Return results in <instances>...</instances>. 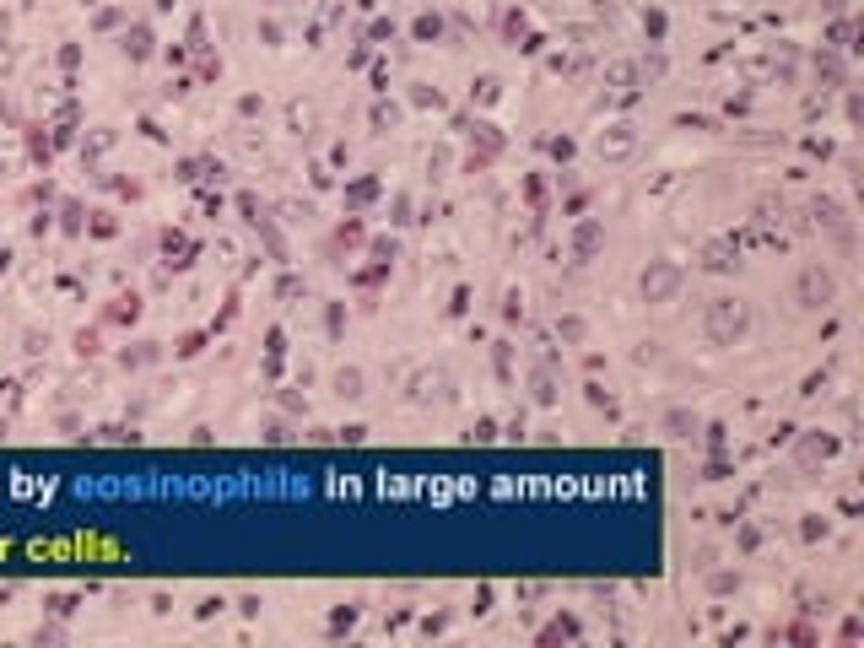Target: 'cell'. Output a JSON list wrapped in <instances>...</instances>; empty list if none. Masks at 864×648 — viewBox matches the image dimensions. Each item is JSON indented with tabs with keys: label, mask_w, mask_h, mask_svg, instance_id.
<instances>
[{
	"label": "cell",
	"mask_w": 864,
	"mask_h": 648,
	"mask_svg": "<svg viewBox=\"0 0 864 648\" xmlns=\"http://www.w3.org/2000/svg\"><path fill=\"white\" fill-rule=\"evenodd\" d=\"M746 324H751V308L741 297H713V303H708V335H713L719 346H735V341L746 335Z\"/></svg>",
	"instance_id": "obj_1"
},
{
	"label": "cell",
	"mask_w": 864,
	"mask_h": 648,
	"mask_svg": "<svg viewBox=\"0 0 864 648\" xmlns=\"http://www.w3.org/2000/svg\"><path fill=\"white\" fill-rule=\"evenodd\" d=\"M837 297V282H832V271H821V265H805L800 271V282H795V303H805V308H827Z\"/></svg>",
	"instance_id": "obj_2"
},
{
	"label": "cell",
	"mask_w": 864,
	"mask_h": 648,
	"mask_svg": "<svg viewBox=\"0 0 864 648\" xmlns=\"http://www.w3.org/2000/svg\"><path fill=\"white\" fill-rule=\"evenodd\" d=\"M676 287H681V271H676V265H654V271L643 276V297H648V303L676 297Z\"/></svg>",
	"instance_id": "obj_3"
},
{
	"label": "cell",
	"mask_w": 864,
	"mask_h": 648,
	"mask_svg": "<svg viewBox=\"0 0 864 648\" xmlns=\"http://www.w3.org/2000/svg\"><path fill=\"white\" fill-rule=\"evenodd\" d=\"M633 76H637V65H633V59H616V65H611V87H627Z\"/></svg>",
	"instance_id": "obj_4"
},
{
	"label": "cell",
	"mask_w": 864,
	"mask_h": 648,
	"mask_svg": "<svg viewBox=\"0 0 864 648\" xmlns=\"http://www.w3.org/2000/svg\"><path fill=\"white\" fill-rule=\"evenodd\" d=\"M594 243H600V228L583 222V228H578V254H594Z\"/></svg>",
	"instance_id": "obj_5"
},
{
	"label": "cell",
	"mask_w": 864,
	"mask_h": 648,
	"mask_svg": "<svg viewBox=\"0 0 864 648\" xmlns=\"http://www.w3.org/2000/svg\"><path fill=\"white\" fill-rule=\"evenodd\" d=\"M687 427H691V416H687V411L670 416V432H676V438H687Z\"/></svg>",
	"instance_id": "obj_6"
}]
</instances>
